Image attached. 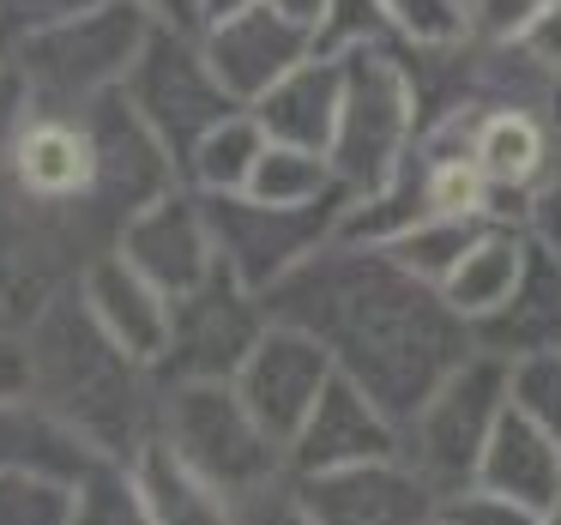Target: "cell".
<instances>
[{
  "label": "cell",
  "mask_w": 561,
  "mask_h": 525,
  "mask_svg": "<svg viewBox=\"0 0 561 525\" xmlns=\"http://www.w3.org/2000/svg\"><path fill=\"white\" fill-rule=\"evenodd\" d=\"M266 315L308 327L332 351V363L375 392L399 423H411L416 404L477 351L471 320L440 296V284L399 266L380 242L344 236H332L272 284Z\"/></svg>",
  "instance_id": "cell-1"
},
{
  "label": "cell",
  "mask_w": 561,
  "mask_h": 525,
  "mask_svg": "<svg viewBox=\"0 0 561 525\" xmlns=\"http://www.w3.org/2000/svg\"><path fill=\"white\" fill-rule=\"evenodd\" d=\"M25 327L31 344V392L49 411H61L79 435H91L103 453H134L158 429V375L127 344L103 332L79 284L37 308Z\"/></svg>",
  "instance_id": "cell-2"
},
{
  "label": "cell",
  "mask_w": 561,
  "mask_h": 525,
  "mask_svg": "<svg viewBox=\"0 0 561 525\" xmlns=\"http://www.w3.org/2000/svg\"><path fill=\"white\" fill-rule=\"evenodd\" d=\"M158 429L224 495L230 520H302L290 453L260 429L236 380H170V387H158Z\"/></svg>",
  "instance_id": "cell-3"
},
{
  "label": "cell",
  "mask_w": 561,
  "mask_h": 525,
  "mask_svg": "<svg viewBox=\"0 0 561 525\" xmlns=\"http://www.w3.org/2000/svg\"><path fill=\"white\" fill-rule=\"evenodd\" d=\"M151 31H158V19L139 0H98L85 13L25 37L13 49V61L25 67L37 110H85L103 91L127 85Z\"/></svg>",
  "instance_id": "cell-4"
},
{
  "label": "cell",
  "mask_w": 561,
  "mask_h": 525,
  "mask_svg": "<svg viewBox=\"0 0 561 525\" xmlns=\"http://www.w3.org/2000/svg\"><path fill=\"white\" fill-rule=\"evenodd\" d=\"M399 37L356 43V49L339 55L344 61V115H339V134H332L327 158L339 170V182L351 187V199L380 194L399 175L404 151L416 139V91H411V73H404Z\"/></svg>",
  "instance_id": "cell-5"
},
{
  "label": "cell",
  "mask_w": 561,
  "mask_h": 525,
  "mask_svg": "<svg viewBox=\"0 0 561 525\" xmlns=\"http://www.w3.org/2000/svg\"><path fill=\"white\" fill-rule=\"evenodd\" d=\"M507 399H513V356L477 344L411 411V423H404V459L440 489V501L477 483V459H483Z\"/></svg>",
  "instance_id": "cell-6"
},
{
  "label": "cell",
  "mask_w": 561,
  "mask_h": 525,
  "mask_svg": "<svg viewBox=\"0 0 561 525\" xmlns=\"http://www.w3.org/2000/svg\"><path fill=\"white\" fill-rule=\"evenodd\" d=\"M206 199L211 236H218V260L236 272L242 284H254L260 296L296 272L314 248H327L339 236V218L351 206V194H327L314 206H272L254 194H199Z\"/></svg>",
  "instance_id": "cell-7"
},
{
  "label": "cell",
  "mask_w": 561,
  "mask_h": 525,
  "mask_svg": "<svg viewBox=\"0 0 561 525\" xmlns=\"http://www.w3.org/2000/svg\"><path fill=\"white\" fill-rule=\"evenodd\" d=\"M266 327V296L218 260V272L199 290L170 303V344H163L151 375H158V387H170V380H236Z\"/></svg>",
  "instance_id": "cell-8"
},
{
  "label": "cell",
  "mask_w": 561,
  "mask_h": 525,
  "mask_svg": "<svg viewBox=\"0 0 561 525\" xmlns=\"http://www.w3.org/2000/svg\"><path fill=\"white\" fill-rule=\"evenodd\" d=\"M127 98H134V110L163 134V146L175 151V163H187V151L199 146V134H211L224 115L248 110V103H236L230 85L211 73L206 43L187 25L151 31L146 55H139L134 73H127Z\"/></svg>",
  "instance_id": "cell-9"
},
{
  "label": "cell",
  "mask_w": 561,
  "mask_h": 525,
  "mask_svg": "<svg viewBox=\"0 0 561 525\" xmlns=\"http://www.w3.org/2000/svg\"><path fill=\"white\" fill-rule=\"evenodd\" d=\"M296 501H302V520H320V525L440 520V489L428 483L404 453H380V459L308 471V477H296Z\"/></svg>",
  "instance_id": "cell-10"
},
{
  "label": "cell",
  "mask_w": 561,
  "mask_h": 525,
  "mask_svg": "<svg viewBox=\"0 0 561 525\" xmlns=\"http://www.w3.org/2000/svg\"><path fill=\"white\" fill-rule=\"evenodd\" d=\"M332 375H339V363H332V351L314 332L290 327V320H272V327L260 332V344L248 351L242 375H236V392H242L248 411L260 416V429L290 453L296 429L308 423V411L320 404V392H327Z\"/></svg>",
  "instance_id": "cell-11"
},
{
  "label": "cell",
  "mask_w": 561,
  "mask_h": 525,
  "mask_svg": "<svg viewBox=\"0 0 561 525\" xmlns=\"http://www.w3.org/2000/svg\"><path fill=\"white\" fill-rule=\"evenodd\" d=\"M115 248H122L170 303L187 290H199V284L218 272V236H211L206 199L182 194V187H170V194L151 199L146 212H134V218L122 224V236H115Z\"/></svg>",
  "instance_id": "cell-12"
},
{
  "label": "cell",
  "mask_w": 561,
  "mask_h": 525,
  "mask_svg": "<svg viewBox=\"0 0 561 525\" xmlns=\"http://www.w3.org/2000/svg\"><path fill=\"white\" fill-rule=\"evenodd\" d=\"M199 43H206L211 73L230 85L236 103H260L296 61L314 55V31L302 19H290L284 7H272V0H260L236 19H211L199 31Z\"/></svg>",
  "instance_id": "cell-13"
},
{
  "label": "cell",
  "mask_w": 561,
  "mask_h": 525,
  "mask_svg": "<svg viewBox=\"0 0 561 525\" xmlns=\"http://www.w3.org/2000/svg\"><path fill=\"white\" fill-rule=\"evenodd\" d=\"M380 453H404V423L339 368L327 380V392H320V404L308 411V423L296 429L290 471L308 477V471H332V465L380 459Z\"/></svg>",
  "instance_id": "cell-14"
},
{
  "label": "cell",
  "mask_w": 561,
  "mask_h": 525,
  "mask_svg": "<svg viewBox=\"0 0 561 525\" xmlns=\"http://www.w3.org/2000/svg\"><path fill=\"white\" fill-rule=\"evenodd\" d=\"M7 175L37 199L91 212V194H98V139H91L85 110H31V122L19 127V139H13Z\"/></svg>",
  "instance_id": "cell-15"
},
{
  "label": "cell",
  "mask_w": 561,
  "mask_h": 525,
  "mask_svg": "<svg viewBox=\"0 0 561 525\" xmlns=\"http://www.w3.org/2000/svg\"><path fill=\"white\" fill-rule=\"evenodd\" d=\"M477 489L525 507L531 520H556L561 507V441L537 423L525 404L507 399V411L495 416L483 459H477Z\"/></svg>",
  "instance_id": "cell-16"
},
{
  "label": "cell",
  "mask_w": 561,
  "mask_h": 525,
  "mask_svg": "<svg viewBox=\"0 0 561 525\" xmlns=\"http://www.w3.org/2000/svg\"><path fill=\"white\" fill-rule=\"evenodd\" d=\"M79 296L91 303V315L103 320L115 344L139 356V363L158 368L163 344H170V296L122 254V248H103L85 272H79Z\"/></svg>",
  "instance_id": "cell-17"
},
{
  "label": "cell",
  "mask_w": 561,
  "mask_h": 525,
  "mask_svg": "<svg viewBox=\"0 0 561 525\" xmlns=\"http://www.w3.org/2000/svg\"><path fill=\"white\" fill-rule=\"evenodd\" d=\"M477 344L501 356H537V351H561V248L549 242H525V272L507 290V303L495 315L477 320Z\"/></svg>",
  "instance_id": "cell-18"
},
{
  "label": "cell",
  "mask_w": 561,
  "mask_h": 525,
  "mask_svg": "<svg viewBox=\"0 0 561 525\" xmlns=\"http://www.w3.org/2000/svg\"><path fill=\"white\" fill-rule=\"evenodd\" d=\"M254 115L266 127V139H278V146L332 151V134H339L344 115V61L314 49L254 103Z\"/></svg>",
  "instance_id": "cell-19"
},
{
  "label": "cell",
  "mask_w": 561,
  "mask_h": 525,
  "mask_svg": "<svg viewBox=\"0 0 561 525\" xmlns=\"http://www.w3.org/2000/svg\"><path fill=\"white\" fill-rule=\"evenodd\" d=\"M103 459L110 453L91 435H79L61 411H49L37 392L0 399V471H43V477H61V483H79Z\"/></svg>",
  "instance_id": "cell-20"
},
{
  "label": "cell",
  "mask_w": 561,
  "mask_h": 525,
  "mask_svg": "<svg viewBox=\"0 0 561 525\" xmlns=\"http://www.w3.org/2000/svg\"><path fill=\"white\" fill-rule=\"evenodd\" d=\"M465 151H471L477 170L489 175L495 206L507 199V206H519V218H525V199H531L537 175L549 170V151H556V146H549L537 110H525V103H489V110L471 122Z\"/></svg>",
  "instance_id": "cell-21"
},
{
  "label": "cell",
  "mask_w": 561,
  "mask_h": 525,
  "mask_svg": "<svg viewBox=\"0 0 561 525\" xmlns=\"http://www.w3.org/2000/svg\"><path fill=\"white\" fill-rule=\"evenodd\" d=\"M127 465H134L139 477V495H146V513L163 525H199V520H230V507H224V495L206 483V477L194 471V459H187L182 447H175L163 429H151L146 441H139L134 453H127Z\"/></svg>",
  "instance_id": "cell-22"
},
{
  "label": "cell",
  "mask_w": 561,
  "mask_h": 525,
  "mask_svg": "<svg viewBox=\"0 0 561 525\" xmlns=\"http://www.w3.org/2000/svg\"><path fill=\"white\" fill-rule=\"evenodd\" d=\"M525 242H531V230H519V224H501V218H495L471 248H465L459 266L447 272L440 296H447V303L477 327V320L495 315V308L507 303V290L519 284V272H525Z\"/></svg>",
  "instance_id": "cell-23"
},
{
  "label": "cell",
  "mask_w": 561,
  "mask_h": 525,
  "mask_svg": "<svg viewBox=\"0 0 561 525\" xmlns=\"http://www.w3.org/2000/svg\"><path fill=\"white\" fill-rule=\"evenodd\" d=\"M260 151H266V127H260L254 110L224 115L211 134H199V146L187 151L182 175L199 187V194H242L248 175H254Z\"/></svg>",
  "instance_id": "cell-24"
},
{
  "label": "cell",
  "mask_w": 561,
  "mask_h": 525,
  "mask_svg": "<svg viewBox=\"0 0 561 525\" xmlns=\"http://www.w3.org/2000/svg\"><path fill=\"white\" fill-rule=\"evenodd\" d=\"M339 170H332L327 151H302V146H278V139H266V151H260L254 175H248L242 194L254 199H272V206H314V199L339 194ZM351 194V187H344Z\"/></svg>",
  "instance_id": "cell-25"
},
{
  "label": "cell",
  "mask_w": 561,
  "mask_h": 525,
  "mask_svg": "<svg viewBox=\"0 0 561 525\" xmlns=\"http://www.w3.org/2000/svg\"><path fill=\"white\" fill-rule=\"evenodd\" d=\"M495 218H453V212H428L423 224H411V230H399L392 242H380L399 266H411L416 278L428 284H447V272L465 260V248L477 242V236L489 230Z\"/></svg>",
  "instance_id": "cell-26"
},
{
  "label": "cell",
  "mask_w": 561,
  "mask_h": 525,
  "mask_svg": "<svg viewBox=\"0 0 561 525\" xmlns=\"http://www.w3.org/2000/svg\"><path fill=\"white\" fill-rule=\"evenodd\" d=\"M73 520V483L43 471H0V525H61Z\"/></svg>",
  "instance_id": "cell-27"
},
{
  "label": "cell",
  "mask_w": 561,
  "mask_h": 525,
  "mask_svg": "<svg viewBox=\"0 0 561 525\" xmlns=\"http://www.w3.org/2000/svg\"><path fill=\"white\" fill-rule=\"evenodd\" d=\"M513 404H525L561 441V351H537L513 363Z\"/></svg>",
  "instance_id": "cell-28"
},
{
  "label": "cell",
  "mask_w": 561,
  "mask_h": 525,
  "mask_svg": "<svg viewBox=\"0 0 561 525\" xmlns=\"http://www.w3.org/2000/svg\"><path fill=\"white\" fill-rule=\"evenodd\" d=\"M465 37L477 43H525V31L549 13V0H459Z\"/></svg>",
  "instance_id": "cell-29"
},
{
  "label": "cell",
  "mask_w": 561,
  "mask_h": 525,
  "mask_svg": "<svg viewBox=\"0 0 561 525\" xmlns=\"http://www.w3.org/2000/svg\"><path fill=\"white\" fill-rule=\"evenodd\" d=\"M85 7H98V0H0V49L13 55L25 37L61 25V19H73V13H85Z\"/></svg>",
  "instance_id": "cell-30"
},
{
  "label": "cell",
  "mask_w": 561,
  "mask_h": 525,
  "mask_svg": "<svg viewBox=\"0 0 561 525\" xmlns=\"http://www.w3.org/2000/svg\"><path fill=\"white\" fill-rule=\"evenodd\" d=\"M387 13L399 19L404 37L416 43H447V37H465V13L459 0H387Z\"/></svg>",
  "instance_id": "cell-31"
},
{
  "label": "cell",
  "mask_w": 561,
  "mask_h": 525,
  "mask_svg": "<svg viewBox=\"0 0 561 525\" xmlns=\"http://www.w3.org/2000/svg\"><path fill=\"white\" fill-rule=\"evenodd\" d=\"M31 110H37L31 79H25V67L7 55V61H0V170H7V158H13V139H19V127L31 122Z\"/></svg>",
  "instance_id": "cell-32"
},
{
  "label": "cell",
  "mask_w": 561,
  "mask_h": 525,
  "mask_svg": "<svg viewBox=\"0 0 561 525\" xmlns=\"http://www.w3.org/2000/svg\"><path fill=\"white\" fill-rule=\"evenodd\" d=\"M519 224L537 236V242L561 248V146L549 151V170L537 175V187H531V199H525V218Z\"/></svg>",
  "instance_id": "cell-33"
},
{
  "label": "cell",
  "mask_w": 561,
  "mask_h": 525,
  "mask_svg": "<svg viewBox=\"0 0 561 525\" xmlns=\"http://www.w3.org/2000/svg\"><path fill=\"white\" fill-rule=\"evenodd\" d=\"M31 392V344H25V327H0V399H19Z\"/></svg>",
  "instance_id": "cell-34"
},
{
  "label": "cell",
  "mask_w": 561,
  "mask_h": 525,
  "mask_svg": "<svg viewBox=\"0 0 561 525\" xmlns=\"http://www.w3.org/2000/svg\"><path fill=\"white\" fill-rule=\"evenodd\" d=\"M525 49H531L549 73H561V0H549V13L525 31Z\"/></svg>",
  "instance_id": "cell-35"
},
{
  "label": "cell",
  "mask_w": 561,
  "mask_h": 525,
  "mask_svg": "<svg viewBox=\"0 0 561 525\" xmlns=\"http://www.w3.org/2000/svg\"><path fill=\"white\" fill-rule=\"evenodd\" d=\"M158 25H187V31H199L206 25V0H139Z\"/></svg>",
  "instance_id": "cell-36"
},
{
  "label": "cell",
  "mask_w": 561,
  "mask_h": 525,
  "mask_svg": "<svg viewBox=\"0 0 561 525\" xmlns=\"http://www.w3.org/2000/svg\"><path fill=\"white\" fill-rule=\"evenodd\" d=\"M272 7H284V13H290V19H302L308 31H314L320 19H327V0H272Z\"/></svg>",
  "instance_id": "cell-37"
},
{
  "label": "cell",
  "mask_w": 561,
  "mask_h": 525,
  "mask_svg": "<svg viewBox=\"0 0 561 525\" xmlns=\"http://www.w3.org/2000/svg\"><path fill=\"white\" fill-rule=\"evenodd\" d=\"M248 7H260V0H206V25L211 19H236V13H248ZM199 25V31H206Z\"/></svg>",
  "instance_id": "cell-38"
},
{
  "label": "cell",
  "mask_w": 561,
  "mask_h": 525,
  "mask_svg": "<svg viewBox=\"0 0 561 525\" xmlns=\"http://www.w3.org/2000/svg\"><path fill=\"white\" fill-rule=\"evenodd\" d=\"M0 327H13V315H7V303H0Z\"/></svg>",
  "instance_id": "cell-39"
},
{
  "label": "cell",
  "mask_w": 561,
  "mask_h": 525,
  "mask_svg": "<svg viewBox=\"0 0 561 525\" xmlns=\"http://www.w3.org/2000/svg\"><path fill=\"white\" fill-rule=\"evenodd\" d=\"M0 61H7V49H0Z\"/></svg>",
  "instance_id": "cell-40"
}]
</instances>
